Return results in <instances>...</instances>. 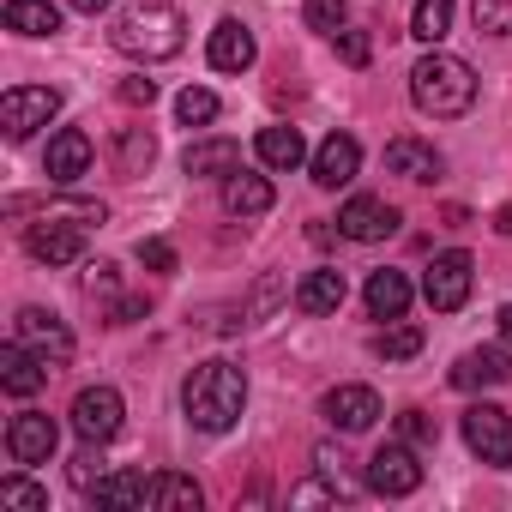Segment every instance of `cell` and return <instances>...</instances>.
Returning a JSON list of instances; mask_svg holds the SVG:
<instances>
[{
    "mask_svg": "<svg viewBox=\"0 0 512 512\" xmlns=\"http://www.w3.org/2000/svg\"><path fill=\"white\" fill-rule=\"evenodd\" d=\"M0 506L7 512H49V494L37 482H25V476H7L0 482Z\"/></svg>",
    "mask_w": 512,
    "mask_h": 512,
    "instance_id": "4dcf8cb0",
    "label": "cell"
},
{
    "mask_svg": "<svg viewBox=\"0 0 512 512\" xmlns=\"http://www.w3.org/2000/svg\"><path fill=\"white\" fill-rule=\"evenodd\" d=\"M386 169H392V175H404V181H434V175H440V151L404 133V139H392V145H386Z\"/></svg>",
    "mask_w": 512,
    "mask_h": 512,
    "instance_id": "ffe728a7",
    "label": "cell"
},
{
    "mask_svg": "<svg viewBox=\"0 0 512 512\" xmlns=\"http://www.w3.org/2000/svg\"><path fill=\"white\" fill-rule=\"evenodd\" d=\"M506 25V0H476V31H500Z\"/></svg>",
    "mask_w": 512,
    "mask_h": 512,
    "instance_id": "60d3db41",
    "label": "cell"
},
{
    "mask_svg": "<svg viewBox=\"0 0 512 512\" xmlns=\"http://www.w3.org/2000/svg\"><path fill=\"white\" fill-rule=\"evenodd\" d=\"M512 380V350H464L452 362V386L476 392V386H506Z\"/></svg>",
    "mask_w": 512,
    "mask_h": 512,
    "instance_id": "e0dca14e",
    "label": "cell"
},
{
    "mask_svg": "<svg viewBox=\"0 0 512 512\" xmlns=\"http://www.w3.org/2000/svg\"><path fill=\"white\" fill-rule=\"evenodd\" d=\"M362 296H368V314H374V320H404V308H410V278L386 266V272L368 278Z\"/></svg>",
    "mask_w": 512,
    "mask_h": 512,
    "instance_id": "603a6c76",
    "label": "cell"
},
{
    "mask_svg": "<svg viewBox=\"0 0 512 512\" xmlns=\"http://www.w3.org/2000/svg\"><path fill=\"white\" fill-rule=\"evenodd\" d=\"M344 272H332V266H320V272H308L302 284H296V308L302 314H338L344 308Z\"/></svg>",
    "mask_w": 512,
    "mask_h": 512,
    "instance_id": "44dd1931",
    "label": "cell"
},
{
    "mask_svg": "<svg viewBox=\"0 0 512 512\" xmlns=\"http://www.w3.org/2000/svg\"><path fill=\"white\" fill-rule=\"evenodd\" d=\"M464 446H470L482 464L506 470V464H512V416H506L500 404H470V410H464Z\"/></svg>",
    "mask_w": 512,
    "mask_h": 512,
    "instance_id": "8992f818",
    "label": "cell"
},
{
    "mask_svg": "<svg viewBox=\"0 0 512 512\" xmlns=\"http://www.w3.org/2000/svg\"><path fill=\"white\" fill-rule=\"evenodd\" d=\"M175 115H181L187 127H211V121H217V97H211L205 85H187V91L175 97Z\"/></svg>",
    "mask_w": 512,
    "mask_h": 512,
    "instance_id": "1f68e13d",
    "label": "cell"
},
{
    "mask_svg": "<svg viewBox=\"0 0 512 512\" xmlns=\"http://www.w3.org/2000/svg\"><path fill=\"white\" fill-rule=\"evenodd\" d=\"M416 350H422V326H404V320L374 338V356H380V362H410Z\"/></svg>",
    "mask_w": 512,
    "mask_h": 512,
    "instance_id": "f546056e",
    "label": "cell"
},
{
    "mask_svg": "<svg viewBox=\"0 0 512 512\" xmlns=\"http://www.w3.org/2000/svg\"><path fill=\"white\" fill-rule=\"evenodd\" d=\"M145 506H151V512H199V482H193V476L163 470V476H151Z\"/></svg>",
    "mask_w": 512,
    "mask_h": 512,
    "instance_id": "cb8c5ba5",
    "label": "cell"
},
{
    "mask_svg": "<svg viewBox=\"0 0 512 512\" xmlns=\"http://www.w3.org/2000/svg\"><path fill=\"white\" fill-rule=\"evenodd\" d=\"M0 386H7L13 398H37L43 386H49V356H37L31 344H7L0 350Z\"/></svg>",
    "mask_w": 512,
    "mask_h": 512,
    "instance_id": "5bb4252c",
    "label": "cell"
},
{
    "mask_svg": "<svg viewBox=\"0 0 512 512\" xmlns=\"http://www.w3.org/2000/svg\"><path fill=\"white\" fill-rule=\"evenodd\" d=\"M55 115H61V91H49V85H13L0 97V127H7V139H31Z\"/></svg>",
    "mask_w": 512,
    "mask_h": 512,
    "instance_id": "52a82bcc",
    "label": "cell"
},
{
    "mask_svg": "<svg viewBox=\"0 0 512 512\" xmlns=\"http://www.w3.org/2000/svg\"><path fill=\"white\" fill-rule=\"evenodd\" d=\"M241 404H247V374L235 362H199L181 386V410L199 434H229L241 422Z\"/></svg>",
    "mask_w": 512,
    "mask_h": 512,
    "instance_id": "6da1fadb",
    "label": "cell"
},
{
    "mask_svg": "<svg viewBox=\"0 0 512 512\" xmlns=\"http://www.w3.org/2000/svg\"><path fill=\"white\" fill-rule=\"evenodd\" d=\"M368 488L386 494V500H404L422 488V464H416V446L410 440H386L374 458H368Z\"/></svg>",
    "mask_w": 512,
    "mask_h": 512,
    "instance_id": "ba28073f",
    "label": "cell"
},
{
    "mask_svg": "<svg viewBox=\"0 0 512 512\" xmlns=\"http://www.w3.org/2000/svg\"><path fill=\"white\" fill-rule=\"evenodd\" d=\"M7 31H19V37H55L61 13L49 7V0H7Z\"/></svg>",
    "mask_w": 512,
    "mask_h": 512,
    "instance_id": "484cf974",
    "label": "cell"
},
{
    "mask_svg": "<svg viewBox=\"0 0 512 512\" xmlns=\"http://www.w3.org/2000/svg\"><path fill=\"white\" fill-rule=\"evenodd\" d=\"M145 494H151V476H139V470H115L91 488L97 506H145Z\"/></svg>",
    "mask_w": 512,
    "mask_h": 512,
    "instance_id": "83f0119b",
    "label": "cell"
},
{
    "mask_svg": "<svg viewBox=\"0 0 512 512\" xmlns=\"http://www.w3.org/2000/svg\"><path fill=\"white\" fill-rule=\"evenodd\" d=\"M223 205H229L235 217H260V211H272V181L235 169V175H223Z\"/></svg>",
    "mask_w": 512,
    "mask_h": 512,
    "instance_id": "7402d4cb",
    "label": "cell"
},
{
    "mask_svg": "<svg viewBox=\"0 0 512 512\" xmlns=\"http://www.w3.org/2000/svg\"><path fill=\"white\" fill-rule=\"evenodd\" d=\"M139 266H151V272H175V247L169 241H139Z\"/></svg>",
    "mask_w": 512,
    "mask_h": 512,
    "instance_id": "d590c367",
    "label": "cell"
},
{
    "mask_svg": "<svg viewBox=\"0 0 512 512\" xmlns=\"http://www.w3.org/2000/svg\"><path fill=\"white\" fill-rule=\"evenodd\" d=\"M278 296H284V284H278V278H266V284H260V290H253V302H247V308H241V314H247V320H266V314H272V308H278Z\"/></svg>",
    "mask_w": 512,
    "mask_h": 512,
    "instance_id": "8d00e7d4",
    "label": "cell"
},
{
    "mask_svg": "<svg viewBox=\"0 0 512 512\" xmlns=\"http://www.w3.org/2000/svg\"><path fill=\"white\" fill-rule=\"evenodd\" d=\"M446 31H452V0H416V13H410V37L440 43Z\"/></svg>",
    "mask_w": 512,
    "mask_h": 512,
    "instance_id": "f1b7e54d",
    "label": "cell"
},
{
    "mask_svg": "<svg viewBox=\"0 0 512 512\" xmlns=\"http://www.w3.org/2000/svg\"><path fill=\"white\" fill-rule=\"evenodd\" d=\"M55 446H61V428H55L43 410L13 416V428H7V452H13V464H49Z\"/></svg>",
    "mask_w": 512,
    "mask_h": 512,
    "instance_id": "8fae6325",
    "label": "cell"
},
{
    "mask_svg": "<svg viewBox=\"0 0 512 512\" xmlns=\"http://www.w3.org/2000/svg\"><path fill=\"white\" fill-rule=\"evenodd\" d=\"M494 320H500V338H506V344H512V302H506V308H500V314H494Z\"/></svg>",
    "mask_w": 512,
    "mask_h": 512,
    "instance_id": "f6af8a7d",
    "label": "cell"
},
{
    "mask_svg": "<svg viewBox=\"0 0 512 512\" xmlns=\"http://www.w3.org/2000/svg\"><path fill=\"white\" fill-rule=\"evenodd\" d=\"M151 157H157V139L145 133V127H121L115 133V169L133 181V175H145L151 169Z\"/></svg>",
    "mask_w": 512,
    "mask_h": 512,
    "instance_id": "4316f807",
    "label": "cell"
},
{
    "mask_svg": "<svg viewBox=\"0 0 512 512\" xmlns=\"http://www.w3.org/2000/svg\"><path fill=\"white\" fill-rule=\"evenodd\" d=\"M121 416H127V404H121L115 386H85V392L73 398V428H79V440H91V446L115 440V434H121Z\"/></svg>",
    "mask_w": 512,
    "mask_h": 512,
    "instance_id": "9c48e42d",
    "label": "cell"
},
{
    "mask_svg": "<svg viewBox=\"0 0 512 512\" xmlns=\"http://www.w3.org/2000/svg\"><path fill=\"white\" fill-rule=\"evenodd\" d=\"M97 482H103V458H97V446L85 440V452L73 458V488H85V494H91Z\"/></svg>",
    "mask_w": 512,
    "mask_h": 512,
    "instance_id": "836d02e7",
    "label": "cell"
},
{
    "mask_svg": "<svg viewBox=\"0 0 512 512\" xmlns=\"http://www.w3.org/2000/svg\"><path fill=\"white\" fill-rule=\"evenodd\" d=\"M13 338H19V344H31V350H37V356H49V362H67V356H73V332H67L49 308H19Z\"/></svg>",
    "mask_w": 512,
    "mask_h": 512,
    "instance_id": "7c38bea8",
    "label": "cell"
},
{
    "mask_svg": "<svg viewBox=\"0 0 512 512\" xmlns=\"http://www.w3.org/2000/svg\"><path fill=\"white\" fill-rule=\"evenodd\" d=\"M410 97H416L422 115H434V121H458V115L476 103V73H470V61L434 49V55H422V61L410 67Z\"/></svg>",
    "mask_w": 512,
    "mask_h": 512,
    "instance_id": "3957f363",
    "label": "cell"
},
{
    "mask_svg": "<svg viewBox=\"0 0 512 512\" xmlns=\"http://www.w3.org/2000/svg\"><path fill=\"white\" fill-rule=\"evenodd\" d=\"M392 229H398V205H386V199H374V193H356V199L338 211V235H350V241H362V247L386 241Z\"/></svg>",
    "mask_w": 512,
    "mask_h": 512,
    "instance_id": "30bf717a",
    "label": "cell"
},
{
    "mask_svg": "<svg viewBox=\"0 0 512 512\" xmlns=\"http://www.w3.org/2000/svg\"><path fill=\"white\" fill-rule=\"evenodd\" d=\"M398 428H404V440H410V446H428V440H434V422H428L422 410H404V416H398Z\"/></svg>",
    "mask_w": 512,
    "mask_h": 512,
    "instance_id": "74e56055",
    "label": "cell"
},
{
    "mask_svg": "<svg viewBox=\"0 0 512 512\" xmlns=\"http://www.w3.org/2000/svg\"><path fill=\"white\" fill-rule=\"evenodd\" d=\"M470 284H476V260L464 247H452V253H434V266L422 278V296H428L434 314H458L470 302Z\"/></svg>",
    "mask_w": 512,
    "mask_h": 512,
    "instance_id": "277c9868",
    "label": "cell"
},
{
    "mask_svg": "<svg viewBox=\"0 0 512 512\" xmlns=\"http://www.w3.org/2000/svg\"><path fill=\"white\" fill-rule=\"evenodd\" d=\"M356 169H362V145H356L350 133H332V139L314 151V181H320V187H350Z\"/></svg>",
    "mask_w": 512,
    "mask_h": 512,
    "instance_id": "ac0fdd59",
    "label": "cell"
},
{
    "mask_svg": "<svg viewBox=\"0 0 512 512\" xmlns=\"http://www.w3.org/2000/svg\"><path fill=\"white\" fill-rule=\"evenodd\" d=\"M253 55H260V49H253V31H247L241 19H223V25L211 31V43H205V61H211L217 73H247Z\"/></svg>",
    "mask_w": 512,
    "mask_h": 512,
    "instance_id": "2e32d148",
    "label": "cell"
},
{
    "mask_svg": "<svg viewBox=\"0 0 512 512\" xmlns=\"http://www.w3.org/2000/svg\"><path fill=\"white\" fill-rule=\"evenodd\" d=\"M139 314H145V296H121V302L109 308V326H133Z\"/></svg>",
    "mask_w": 512,
    "mask_h": 512,
    "instance_id": "b9f144b4",
    "label": "cell"
},
{
    "mask_svg": "<svg viewBox=\"0 0 512 512\" xmlns=\"http://www.w3.org/2000/svg\"><path fill=\"white\" fill-rule=\"evenodd\" d=\"M109 43L121 49V55H133V61H169V55H181V43H187V19H181V7H169V0H145V7H127L115 25H109Z\"/></svg>",
    "mask_w": 512,
    "mask_h": 512,
    "instance_id": "7a4b0ae2",
    "label": "cell"
},
{
    "mask_svg": "<svg viewBox=\"0 0 512 512\" xmlns=\"http://www.w3.org/2000/svg\"><path fill=\"white\" fill-rule=\"evenodd\" d=\"M181 169H187L193 181H205V175H235V169H241V145H235V139H199V145H187Z\"/></svg>",
    "mask_w": 512,
    "mask_h": 512,
    "instance_id": "d6986e66",
    "label": "cell"
},
{
    "mask_svg": "<svg viewBox=\"0 0 512 512\" xmlns=\"http://www.w3.org/2000/svg\"><path fill=\"white\" fill-rule=\"evenodd\" d=\"M326 422H332L338 434H368V428L380 422L374 386H332V392H326Z\"/></svg>",
    "mask_w": 512,
    "mask_h": 512,
    "instance_id": "4fadbf2b",
    "label": "cell"
},
{
    "mask_svg": "<svg viewBox=\"0 0 512 512\" xmlns=\"http://www.w3.org/2000/svg\"><path fill=\"white\" fill-rule=\"evenodd\" d=\"M85 290H91V296H115V266H109V260H97V266L85 272Z\"/></svg>",
    "mask_w": 512,
    "mask_h": 512,
    "instance_id": "ab89813d",
    "label": "cell"
},
{
    "mask_svg": "<svg viewBox=\"0 0 512 512\" xmlns=\"http://www.w3.org/2000/svg\"><path fill=\"white\" fill-rule=\"evenodd\" d=\"M253 151H260V163H266V169H296V163L308 157V145H302V133H296V127H266L260 139H253Z\"/></svg>",
    "mask_w": 512,
    "mask_h": 512,
    "instance_id": "d4e9b609",
    "label": "cell"
},
{
    "mask_svg": "<svg viewBox=\"0 0 512 512\" xmlns=\"http://www.w3.org/2000/svg\"><path fill=\"white\" fill-rule=\"evenodd\" d=\"M151 97H157V85H151V79H127V85H121V103H133V109H139V103H151Z\"/></svg>",
    "mask_w": 512,
    "mask_h": 512,
    "instance_id": "7bdbcfd3",
    "label": "cell"
},
{
    "mask_svg": "<svg viewBox=\"0 0 512 512\" xmlns=\"http://www.w3.org/2000/svg\"><path fill=\"white\" fill-rule=\"evenodd\" d=\"M85 229L91 223H79V217L43 211V223L25 229V247H31V260H43V266H73L79 253H85Z\"/></svg>",
    "mask_w": 512,
    "mask_h": 512,
    "instance_id": "5b68a950",
    "label": "cell"
},
{
    "mask_svg": "<svg viewBox=\"0 0 512 512\" xmlns=\"http://www.w3.org/2000/svg\"><path fill=\"white\" fill-rule=\"evenodd\" d=\"M67 7H73V13H91V19H97V13H109V7H115V0H67Z\"/></svg>",
    "mask_w": 512,
    "mask_h": 512,
    "instance_id": "ee69618b",
    "label": "cell"
},
{
    "mask_svg": "<svg viewBox=\"0 0 512 512\" xmlns=\"http://www.w3.org/2000/svg\"><path fill=\"white\" fill-rule=\"evenodd\" d=\"M326 500H350V494H344L332 476H326V482H302V488L290 494V506H326Z\"/></svg>",
    "mask_w": 512,
    "mask_h": 512,
    "instance_id": "e575fe53",
    "label": "cell"
},
{
    "mask_svg": "<svg viewBox=\"0 0 512 512\" xmlns=\"http://www.w3.org/2000/svg\"><path fill=\"white\" fill-rule=\"evenodd\" d=\"M43 169H49V181L73 187V181L91 169V133H79V127H61V133L49 139V151H43Z\"/></svg>",
    "mask_w": 512,
    "mask_h": 512,
    "instance_id": "9a60e30c",
    "label": "cell"
},
{
    "mask_svg": "<svg viewBox=\"0 0 512 512\" xmlns=\"http://www.w3.org/2000/svg\"><path fill=\"white\" fill-rule=\"evenodd\" d=\"M308 31H320V37H338L344 31V19H350V7H344V0H308Z\"/></svg>",
    "mask_w": 512,
    "mask_h": 512,
    "instance_id": "d6a6232c",
    "label": "cell"
},
{
    "mask_svg": "<svg viewBox=\"0 0 512 512\" xmlns=\"http://www.w3.org/2000/svg\"><path fill=\"white\" fill-rule=\"evenodd\" d=\"M338 49H344V61H350V67H368V55H374L362 31H338Z\"/></svg>",
    "mask_w": 512,
    "mask_h": 512,
    "instance_id": "f35d334b",
    "label": "cell"
},
{
    "mask_svg": "<svg viewBox=\"0 0 512 512\" xmlns=\"http://www.w3.org/2000/svg\"><path fill=\"white\" fill-rule=\"evenodd\" d=\"M494 229H500V235H512V205H506V211L494 217Z\"/></svg>",
    "mask_w": 512,
    "mask_h": 512,
    "instance_id": "bcb514c9",
    "label": "cell"
}]
</instances>
